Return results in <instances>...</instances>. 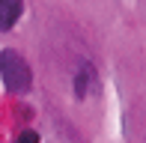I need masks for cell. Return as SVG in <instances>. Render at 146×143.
Wrapping results in <instances>:
<instances>
[{"mask_svg":"<svg viewBox=\"0 0 146 143\" xmlns=\"http://www.w3.org/2000/svg\"><path fill=\"white\" fill-rule=\"evenodd\" d=\"M15 143H39V134L27 128V131H21V134H18V140H15Z\"/></svg>","mask_w":146,"mask_h":143,"instance_id":"4","label":"cell"},{"mask_svg":"<svg viewBox=\"0 0 146 143\" xmlns=\"http://www.w3.org/2000/svg\"><path fill=\"white\" fill-rule=\"evenodd\" d=\"M0 77H3L6 89H9V93H18V95L27 93L30 83H33V75H30L27 60H24L18 51H9V48L0 54Z\"/></svg>","mask_w":146,"mask_h":143,"instance_id":"1","label":"cell"},{"mask_svg":"<svg viewBox=\"0 0 146 143\" xmlns=\"http://www.w3.org/2000/svg\"><path fill=\"white\" fill-rule=\"evenodd\" d=\"M24 12V0H0V33L12 30Z\"/></svg>","mask_w":146,"mask_h":143,"instance_id":"2","label":"cell"},{"mask_svg":"<svg viewBox=\"0 0 146 143\" xmlns=\"http://www.w3.org/2000/svg\"><path fill=\"white\" fill-rule=\"evenodd\" d=\"M92 81V69L90 66H81V72H78V77H75V93H78V99H87V83Z\"/></svg>","mask_w":146,"mask_h":143,"instance_id":"3","label":"cell"}]
</instances>
